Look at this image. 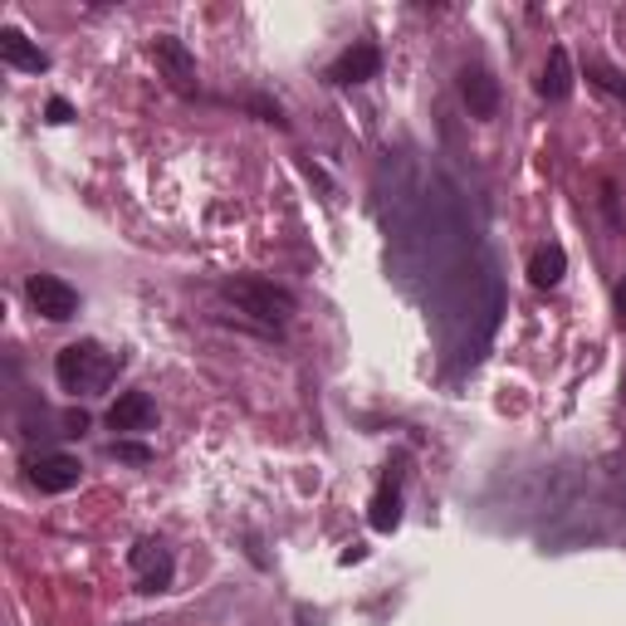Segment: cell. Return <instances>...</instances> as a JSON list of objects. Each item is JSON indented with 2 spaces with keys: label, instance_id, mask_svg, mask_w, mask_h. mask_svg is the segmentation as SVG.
<instances>
[{
  "label": "cell",
  "instance_id": "cell-12",
  "mask_svg": "<svg viewBox=\"0 0 626 626\" xmlns=\"http://www.w3.org/2000/svg\"><path fill=\"white\" fill-rule=\"evenodd\" d=\"M152 54H157L162 59V64H167L172 69V79H176V84H192V74H196V64H192V54H186L182 50V40H172V34H157V40H152Z\"/></svg>",
  "mask_w": 626,
  "mask_h": 626
},
{
  "label": "cell",
  "instance_id": "cell-17",
  "mask_svg": "<svg viewBox=\"0 0 626 626\" xmlns=\"http://www.w3.org/2000/svg\"><path fill=\"white\" fill-rule=\"evenodd\" d=\"M64 427H69V435H84L89 431V417H84V411H69Z\"/></svg>",
  "mask_w": 626,
  "mask_h": 626
},
{
  "label": "cell",
  "instance_id": "cell-9",
  "mask_svg": "<svg viewBox=\"0 0 626 626\" xmlns=\"http://www.w3.org/2000/svg\"><path fill=\"white\" fill-rule=\"evenodd\" d=\"M538 93H543V99H553V103L573 93V59H568L563 44H553V50H548V64H543V79H538Z\"/></svg>",
  "mask_w": 626,
  "mask_h": 626
},
{
  "label": "cell",
  "instance_id": "cell-10",
  "mask_svg": "<svg viewBox=\"0 0 626 626\" xmlns=\"http://www.w3.org/2000/svg\"><path fill=\"white\" fill-rule=\"evenodd\" d=\"M460 89H465V103L475 117H494L500 109V84H494L484 69H465V79H460Z\"/></svg>",
  "mask_w": 626,
  "mask_h": 626
},
{
  "label": "cell",
  "instance_id": "cell-1",
  "mask_svg": "<svg viewBox=\"0 0 626 626\" xmlns=\"http://www.w3.org/2000/svg\"><path fill=\"white\" fill-rule=\"evenodd\" d=\"M54 377L64 392H89V387H109L113 377V358L99 342H69L54 358Z\"/></svg>",
  "mask_w": 626,
  "mask_h": 626
},
{
  "label": "cell",
  "instance_id": "cell-14",
  "mask_svg": "<svg viewBox=\"0 0 626 626\" xmlns=\"http://www.w3.org/2000/svg\"><path fill=\"white\" fill-rule=\"evenodd\" d=\"M587 79H593L597 89H607L612 99H622V103H626V79H622V69L602 64V59H587Z\"/></svg>",
  "mask_w": 626,
  "mask_h": 626
},
{
  "label": "cell",
  "instance_id": "cell-5",
  "mask_svg": "<svg viewBox=\"0 0 626 626\" xmlns=\"http://www.w3.org/2000/svg\"><path fill=\"white\" fill-rule=\"evenodd\" d=\"M377 69H382V50L362 40L328 64V84H368V79H377Z\"/></svg>",
  "mask_w": 626,
  "mask_h": 626
},
{
  "label": "cell",
  "instance_id": "cell-3",
  "mask_svg": "<svg viewBox=\"0 0 626 626\" xmlns=\"http://www.w3.org/2000/svg\"><path fill=\"white\" fill-rule=\"evenodd\" d=\"M25 299H30V309L40 318H50V324H69V318L79 314V289L59 275H30Z\"/></svg>",
  "mask_w": 626,
  "mask_h": 626
},
{
  "label": "cell",
  "instance_id": "cell-2",
  "mask_svg": "<svg viewBox=\"0 0 626 626\" xmlns=\"http://www.w3.org/2000/svg\"><path fill=\"white\" fill-rule=\"evenodd\" d=\"M220 294H226L240 314L259 318V324H285V318L294 314V294L269 285V279H230Z\"/></svg>",
  "mask_w": 626,
  "mask_h": 626
},
{
  "label": "cell",
  "instance_id": "cell-11",
  "mask_svg": "<svg viewBox=\"0 0 626 626\" xmlns=\"http://www.w3.org/2000/svg\"><path fill=\"white\" fill-rule=\"evenodd\" d=\"M568 275V255H563V245H538L534 255H528V279H534L538 289H553L558 279Z\"/></svg>",
  "mask_w": 626,
  "mask_h": 626
},
{
  "label": "cell",
  "instance_id": "cell-8",
  "mask_svg": "<svg viewBox=\"0 0 626 626\" xmlns=\"http://www.w3.org/2000/svg\"><path fill=\"white\" fill-rule=\"evenodd\" d=\"M0 59H6L10 69H25V74H44V69H50V54H44L40 44H30L20 30L0 34Z\"/></svg>",
  "mask_w": 626,
  "mask_h": 626
},
{
  "label": "cell",
  "instance_id": "cell-18",
  "mask_svg": "<svg viewBox=\"0 0 626 626\" xmlns=\"http://www.w3.org/2000/svg\"><path fill=\"white\" fill-rule=\"evenodd\" d=\"M617 314H622V324H626V279H622V289H617Z\"/></svg>",
  "mask_w": 626,
  "mask_h": 626
},
{
  "label": "cell",
  "instance_id": "cell-15",
  "mask_svg": "<svg viewBox=\"0 0 626 626\" xmlns=\"http://www.w3.org/2000/svg\"><path fill=\"white\" fill-rule=\"evenodd\" d=\"M113 455H117V460H133V465H147V460H152L147 445H133V441H117Z\"/></svg>",
  "mask_w": 626,
  "mask_h": 626
},
{
  "label": "cell",
  "instance_id": "cell-4",
  "mask_svg": "<svg viewBox=\"0 0 626 626\" xmlns=\"http://www.w3.org/2000/svg\"><path fill=\"white\" fill-rule=\"evenodd\" d=\"M30 484L40 494H69L79 484V475H84V465H79L74 455H64V451H50V455H34L30 460Z\"/></svg>",
  "mask_w": 626,
  "mask_h": 626
},
{
  "label": "cell",
  "instance_id": "cell-13",
  "mask_svg": "<svg viewBox=\"0 0 626 626\" xmlns=\"http://www.w3.org/2000/svg\"><path fill=\"white\" fill-rule=\"evenodd\" d=\"M368 519H372L377 534H392V528L401 524V494H397V484H382V490H377Z\"/></svg>",
  "mask_w": 626,
  "mask_h": 626
},
{
  "label": "cell",
  "instance_id": "cell-7",
  "mask_svg": "<svg viewBox=\"0 0 626 626\" xmlns=\"http://www.w3.org/2000/svg\"><path fill=\"white\" fill-rule=\"evenodd\" d=\"M152 417H157V407H152L147 392H123L109 407V427L123 431V435H137V431H152Z\"/></svg>",
  "mask_w": 626,
  "mask_h": 626
},
{
  "label": "cell",
  "instance_id": "cell-6",
  "mask_svg": "<svg viewBox=\"0 0 626 626\" xmlns=\"http://www.w3.org/2000/svg\"><path fill=\"white\" fill-rule=\"evenodd\" d=\"M133 577H137V587H143V593H162V587L172 583V553L162 548V543H137L133 548Z\"/></svg>",
  "mask_w": 626,
  "mask_h": 626
},
{
  "label": "cell",
  "instance_id": "cell-16",
  "mask_svg": "<svg viewBox=\"0 0 626 626\" xmlns=\"http://www.w3.org/2000/svg\"><path fill=\"white\" fill-rule=\"evenodd\" d=\"M69 117H74V109L64 99H50V123H69Z\"/></svg>",
  "mask_w": 626,
  "mask_h": 626
}]
</instances>
